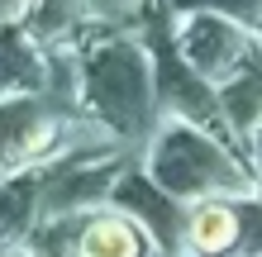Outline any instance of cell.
Returning <instances> with one entry per match:
<instances>
[{
    "instance_id": "cell-1",
    "label": "cell",
    "mask_w": 262,
    "mask_h": 257,
    "mask_svg": "<svg viewBox=\"0 0 262 257\" xmlns=\"http://www.w3.org/2000/svg\"><path fill=\"white\" fill-rule=\"evenodd\" d=\"M234 233H238V219L229 215L224 205H205V209L191 215V243L200 252H224L234 243Z\"/></svg>"
},
{
    "instance_id": "cell-2",
    "label": "cell",
    "mask_w": 262,
    "mask_h": 257,
    "mask_svg": "<svg viewBox=\"0 0 262 257\" xmlns=\"http://www.w3.org/2000/svg\"><path fill=\"white\" fill-rule=\"evenodd\" d=\"M81 257H138V238H134L129 224L100 219V224H91V229H86Z\"/></svg>"
}]
</instances>
